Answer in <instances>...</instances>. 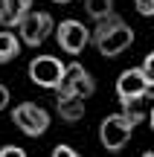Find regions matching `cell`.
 Instances as JSON below:
<instances>
[{
    "label": "cell",
    "instance_id": "cell-1",
    "mask_svg": "<svg viewBox=\"0 0 154 157\" xmlns=\"http://www.w3.org/2000/svg\"><path fill=\"white\" fill-rule=\"evenodd\" d=\"M145 119V113L140 111V108H125L122 113H108V117L102 119V125H99V140H102V146L108 148V151H122V148L128 146V140H131L134 128H137L140 122Z\"/></svg>",
    "mask_w": 154,
    "mask_h": 157
},
{
    "label": "cell",
    "instance_id": "cell-2",
    "mask_svg": "<svg viewBox=\"0 0 154 157\" xmlns=\"http://www.w3.org/2000/svg\"><path fill=\"white\" fill-rule=\"evenodd\" d=\"M90 44L99 50V56L105 58H116L134 44V29L122 21L119 15H114L111 21L96 23V29L90 32Z\"/></svg>",
    "mask_w": 154,
    "mask_h": 157
},
{
    "label": "cell",
    "instance_id": "cell-3",
    "mask_svg": "<svg viewBox=\"0 0 154 157\" xmlns=\"http://www.w3.org/2000/svg\"><path fill=\"white\" fill-rule=\"evenodd\" d=\"M116 99L122 102V108H140V102L151 99V84L145 82L140 67L122 70L116 78Z\"/></svg>",
    "mask_w": 154,
    "mask_h": 157
},
{
    "label": "cell",
    "instance_id": "cell-4",
    "mask_svg": "<svg viewBox=\"0 0 154 157\" xmlns=\"http://www.w3.org/2000/svg\"><path fill=\"white\" fill-rule=\"evenodd\" d=\"M12 122L26 137H44L50 131V111L41 108L38 102H21L12 108Z\"/></svg>",
    "mask_w": 154,
    "mask_h": 157
},
{
    "label": "cell",
    "instance_id": "cell-5",
    "mask_svg": "<svg viewBox=\"0 0 154 157\" xmlns=\"http://www.w3.org/2000/svg\"><path fill=\"white\" fill-rule=\"evenodd\" d=\"M64 73H67V64L55 56H35L29 61V78L44 90H58L64 82Z\"/></svg>",
    "mask_w": 154,
    "mask_h": 157
},
{
    "label": "cell",
    "instance_id": "cell-6",
    "mask_svg": "<svg viewBox=\"0 0 154 157\" xmlns=\"http://www.w3.org/2000/svg\"><path fill=\"white\" fill-rule=\"evenodd\" d=\"M93 93H96V78L90 76V70L81 61H70L67 73H64V82H61V87L55 90V96L58 99H64V96L87 99V96H93Z\"/></svg>",
    "mask_w": 154,
    "mask_h": 157
},
{
    "label": "cell",
    "instance_id": "cell-7",
    "mask_svg": "<svg viewBox=\"0 0 154 157\" xmlns=\"http://www.w3.org/2000/svg\"><path fill=\"white\" fill-rule=\"evenodd\" d=\"M55 41H58V50L61 52L81 56L85 47L90 44V29L81 21H76V17H64V21L55 23Z\"/></svg>",
    "mask_w": 154,
    "mask_h": 157
},
{
    "label": "cell",
    "instance_id": "cell-8",
    "mask_svg": "<svg viewBox=\"0 0 154 157\" xmlns=\"http://www.w3.org/2000/svg\"><path fill=\"white\" fill-rule=\"evenodd\" d=\"M17 29H21V41L35 50V47H41L50 35H55V21H52L50 12L32 9V12H29V17H26Z\"/></svg>",
    "mask_w": 154,
    "mask_h": 157
},
{
    "label": "cell",
    "instance_id": "cell-9",
    "mask_svg": "<svg viewBox=\"0 0 154 157\" xmlns=\"http://www.w3.org/2000/svg\"><path fill=\"white\" fill-rule=\"evenodd\" d=\"M29 12H32V0H6L0 23H3L6 29H15V26H21V23L29 17Z\"/></svg>",
    "mask_w": 154,
    "mask_h": 157
},
{
    "label": "cell",
    "instance_id": "cell-10",
    "mask_svg": "<svg viewBox=\"0 0 154 157\" xmlns=\"http://www.w3.org/2000/svg\"><path fill=\"white\" fill-rule=\"evenodd\" d=\"M55 113L64 122H79V119H85V99H76V96L58 99L55 96Z\"/></svg>",
    "mask_w": 154,
    "mask_h": 157
},
{
    "label": "cell",
    "instance_id": "cell-11",
    "mask_svg": "<svg viewBox=\"0 0 154 157\" xmlns=\"http://www.w3.org/2000/svg\"><path fill=\"white\" fill-rule=\"evenodd\" d=\"M81 9H85V15L90 17V21H96V23L111 21V17L116 15V3L114 0H85Z\"/></svg>",
    "mask_w": 154,
    "mask_h": 157
},
{
    "label": "cell",
    "instance_id": "cell-12",
    "mask_svg": "<svg viewBox=\"0 0 154 157\" xmlns=\"http://www.w3.org/2000/svg\"><path fill=\"white\" fill-rule=\"evenodd\" d=\"M21 52V38L15 32H0V64H9L12 58Z\"/></svg>",
    "mask_w": 154,
    "mask_h": 157
},
{
    "label": "cell",
    "instance_id": "cell-13",
    "mask_svg": "<svg viewBox=\"0 0 154 157\" xmlns=\"http://www.w3.org/2000/svg\"><path fill=\"white\" fill-rule=\"evenodd\" d=\"M140 70H143V76H145V82L154 87V52H148V56L143 58V64H140Z\"/></svg>",
    "mask_w": 154,
    "mask_h": 157
},
{
    "label": "cell",
    "instance_id": "cell-14",
    "mask_svg": "<svg viewBox=\"0 0 154 157\" xmlns=\"http://www.w3.org/2000/svg\"><path fill=\"white\" fill-rule=\"evenodd\" d=\"M134 9L143 17H154V0H134Z\"/></svg>",
    "mask_w": 154,
    "mask_h": 157
},
{
    "label": "cell",
    "instance_id": "cell-15",
    "mask_svg": "<svg viewBox=\"0 0 154 157\" xmlns=\"http://www.w3.org/2000/svg\"><path fill=\"white\" fill-rule=\"evenodd\" d=\"M52 157H81V154L76 151L73 146H67V143H58V146L52 148Z\"/></svg>",
    "mask_w": 154,
    "mask_h": 157
},
{
    "label": "cell",
    "instance_id": "cell-16",
    "mask_svg": "<svg viewBox=\"0 0 154 157\" xmlns=\"http://www.w3.org/2000/svg\"><path fill=\"white\" fill-rule=\"evenodd\" d=\"M0 157H26V151H23L21 146H15V143H6V146L0 148Z\"/></svg>",
    "mask_w": 154,
    "mask_h": 157
},
{
    "label": "cell",
    "instance_id": "cell-17",
    "mask_svg": "<svg viewBox=\"0 0 154 157\" xmlns=\"http://www.w3.org/2000/svg\"><path fill=\"white\" fill-rule=\"evenodd\" d=\"M9 102H12L9 87H6V84H0V111H6V108H9Z\"/></svg>",
    "mask_w": 154,
    "mask_h": 157
},
{
    "label": "cell",
    "instance_id": "cell-18",
    "mask_svg": "<svg viewBox=\"0 0 154 157\" xmlns=\"http://www.w3.org/2000/svg\"><path fill=\"white\" fill-rule=\"evenodd\" d=\"M148 125H151V134H154V108L148 111Z\"/></svg>",
    "mask_w": 154,
    "mask_h": 157
},
{
    "label": "cell",
    "instance_id": "cell-19",
    "mask_svg": "<svg viewBox=\"0 0 154 157\" xmlns=\"http://www.w3.org/2000/svg\"><path fill=\"white\" fill-rule=\"evenodd\" d=\"M52 3H58V6H67V3H73V0H52Z\"/></svg>",
    "mask_w": 154,
    "mask_h": 157
},
{
    "label": "cell",
    "instance_id": "cell-20",
    "mask_svg": "<svg viewBox=\"0 0 154 157\" xmlns=\"http://www.w3.org/2000/svg\"><path fill=\"white\" fill-rule=\"evenodd\" d=\"M140 157H154V151H143V154H140Z\"/></svg>",
    "mask_w": 154,
    "mask_h": 157
}]
</instances>
